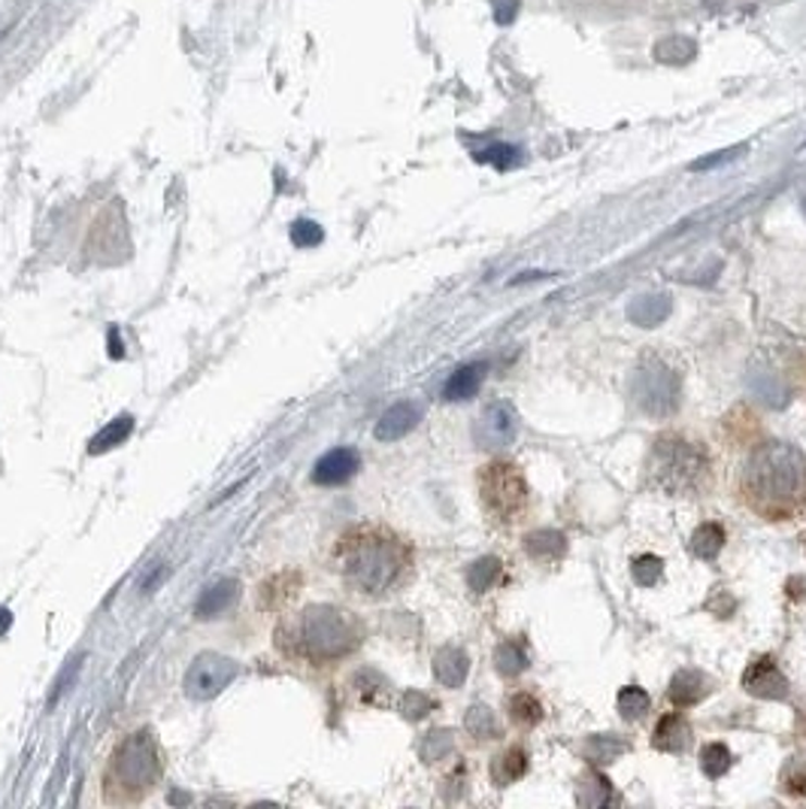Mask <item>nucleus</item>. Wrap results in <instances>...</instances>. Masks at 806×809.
<instances>
[{
  "label": "nucleus",
  "mask_w": 806,
  "mask_h": 809,
  "mask_svg": "<svg viewBox=\"0 0 806 809\" xmlns=\"http://www.w3.org/2000/svg\"><path fill=\"white\" fill-rule=\"evenodd\" d=\"M616 707H619V712H622V719H628V722H636V719H643V715L649 712L652 700H649V695L643 692V688H636V685H628V688H622V692H619V697H616Z\"/></svg>",
  "instance_id": "c756f323"
},
{
  "label": "nucleus",
  "mask_w": 806,
  "mask_h": 809,
  "mask_svg": "<svg viewBox=\"0 0 806 809\" xmlns=\"http://www.w3.org/2000/svg\"><path fill=\"white\" fill-rule=\"evenodd\" d=\"M364 639V627L352 612L331 607V603H312L288 619L276 631V646L288 658L307 661V664H331L346 655H352Z\"/></svg>",
  "instance_id": "7ed1b4c3"
},
{
  "label": "nucleus",
  "mask_w": 806,
  "mask_h": 809,
  "mask_svg": "<svg viewBox=\"0 0 806 809\" xmlns=\"http://www.w3.org/2000/svg\"><path fill=\"white\" fill-rule=\"evenodd\" d=\"M661 573H665V561L658 555H640L634 561V583L643 585V588L658 585Z\"/></svg>",
  "instance_id": "72a5a7b5"
},
{
  "label": "nucleus",
  "mask_w": 806,
  "mask_h": 809,
  "mask_svg": "<svg viewBox=\"0 0 806 809\" xmlns=\"http://www.w3.org/2000/svg\"><path fill=\"white\" fill-rule=\"evenodd\" d=\"M485 370H488V364H485V361H473V364H464V368H458L452 376H449V383L443 385V398H446V400L473 398V395L480 391L482 379H485Z\"/></svg>",
  "instance_id": "f3484780"
},
{
  "label": "nucleus",
  "mask_w": 806,
  "mask_h": 809,
  "mask_svg": "<svg viewBox=\"0 0 806 809\" xmlns=\"http://www.w3.org/2000/svg\"><path fill=\"white\" fill-rule=\"evenodd\" d=\"M670 298L667 295H640V298L631 300V307H628V319L640 327H655L665 322L667 315H670Z\"/></svg>",
  "instance_id": "a211bd4d"
},
{
  "label": "nucleus",
  "mask_w": 806,
  "mask_h": 809,
  "mask_svg": "<svg viewBox=\"0 0 806 809\" xmlns=\"http://www.w3.org/2000/svg\"><path fill=\"white\" fill-rule=\"evenodd\" d=\"M361 470V455L355 449H334L322 455L312 468V483L315 485H343L352 480Z\"/></svg>",
  "instance_id": "9b49d317"
},
{
  "label": "nucleus",
  "mask_w": 806,
  "mask_h": 809,
  "mask_svg": "<svg viewBox=\"0 0 806 809\" xmlns=\"http://www.w3.org/2000/svg\"><path fill=\"white\" fill-rule=\"evenodd\" d=\"M692 739V727L689 722L679 715V712H667L661 722L655 724V737H652V746L661 749V752L679 755Z\"/></svg>",
  "instance_id": "4468645a"
},
{
  "label": "nucleus",
  "mask_w": 806,
  "mask_h": 809,
  "mask_svg": "<svg viewBox=\"0 0 806 809\" xmlns=\"http://www.w3.org/2000/svg\"><path fill=\"white\" fill-rule=\"evenodd\" d=\"M10 625H13V612L10 610H0V637L10 631Z\"/></svg>",
  "instance_id": "79ce46f5"
},
{
  "label": "nucleus",
  "mask_w": 806,
  "mask_h": 809,
  "mask_svg": "<svg viewBox=\"0 0 806 809\" xmlns=\"http://www.w3.org/2000/svg\"><path fill=\"white\" fill-rule=\"evenodd\" d=\"M740 152H743V149H728V152H719V155L704 158V161H697V164H694V171H707V167H716V164H721V161H731V158H736Z\"/></svg>",
  "instance_id": "ea45409f"
},
{
  "label": "nucleus",
  "mask_w": 806,
  "mask_h": 809,
  "mask_svg": "<svg viewBox=\"0 0 806 809\" xmlns=\"http://www.w3.org/2000/svg\"><path fill=\"white\" fill-rule=\"evenodd\" d=\"M431 710H434V700L427 695H422V692H407L404 700H400V712H404L407 719H412V722H416V719H424Z\"/></svg>",
  "instance_id": "e433bc0d"
},
{
  "label": "nucleus",
  "mask_w": 806,
  "mask_h": 809,
  "mask_svg": "<svg viewBox=\"0 0 806 809\" xmlns=\"http://www.w3.org/2000/svg\"><path fill=\"white\" fill-rule=\"evenodd\" d=\"M476 158H480V161H488V164H495V167H500V171H507V167H512V164L519 161V149H512V146H507V142H495L492 149L476 152Z\"/></svg>",
  "instance_id": "c9c22d12"
},
{
  "label": "nucleus",
  "mask_w": 806,
  "mask_h": 809,
  "mask_svg": "<svg viewBox=\"0 0 806 809\" xmlns=\"http://www.w3.org/2000/svg\"><path fill=\"white\" fill-rule=\"evenodd\" d=\"M422 758L424 761H443V755L452 752V731H431L422 739Z\"/></svg>",
  "instance_id": "f704fd0d"
},
{
  "label": "nucleus",
  "mask_w": 806,
  "mask_h": 809,
  "mask_svg": "<svg viewBox=\"0 0 806 809\" xmlns=\"http://www.w3.org/2000/svg\"><path fill=\"white\" fill-rule=\"evenodd\" d=\"M131 431H134V419H131V415H119V419H113L110 425L100 431L98 437H91L88 452L91 455L110 452L113 446H119V443H125L127 437H131Z\"/></svg>",
  "instance_id": "4be33fe9"
},
{
  "label": "nucleus",
  "mask_w": 806,
  "mask_h": 809,
  "mask_svg": "<svg viewBox=\"0 0 806 809\" xmlns=\"http://www.w3.org/2000/svg\"><path fill=\"white\" fill-rule=\"evenodd\" d=\"M500 570H504L500 558H492V555H488V558H480L473 568L467 570V585H470V592H473V595H485V592L497 583Z\"/></svg>",
  "instance_id": "393cba45"
},
{
  "label": "nucleus",
  "mask_w": 806,
  "mask_h": 809,
  "mask_svg": "<svg viewBox=\"0 0 806 809\" xmlns=\"http://www.w3.org/2000/svg\"><path fill=\"white\" fill-rule=\"evenodd\" d=\"M576 800H580V807H609L616 800V792H612L607 776L585 773L580 780V788H576Z\"/></svg>",
  "instance_id": "aec40b11"
},
{
  "label": "nucleus",
  "mask_w": 806,
  "mask_h": 809,
  "mask_svg": "<svg viewBox=\"0 0 806 809\" xmlns=\"http://www.w3.org/2000/svg\"><path fill=\"white\" fill-rule=\"evenodd\" d=\"M292 242L300 246V249H307V246H315V242H322V227L315 225V222H307V219H300L292 227Z\"/></svg>",
  "instance_id": "4c0bfd02"
},
{
  "label": "nucleus",
  "mask_w": 806,
  "mask_h": 809,
  "mask_svg": "<svg viewBox=\"0 0 806 809\" xmlns=\"http://www.w3.org/2000/svg\"><path fill=\"white\" fill-rule=\"evenodd\" d=\"M524 552L531 555L534 561H540V564H555L567 552V537L561 531H551V527L531 531L524 537Z\"/></svg>",
  "instance_id": "dca6fc26"
},
{
  "label": "nucleus",
  "mask_w": 806,
  "mask_h": 809,
  "mask_svg": "<svg viewBox=\"0 0 806 809\" xmlns=\"http://www.w3.org/2000/svg\"><path fill=\"white\" fill-rule=\"evenodd\" d=\"M749 507L770 519H789L806 503V455L792 443H761L743 470Z\"/></svg>",
  "instance_id": "f03ea898"
},
{
  "label": "nucleus",
  "mask_w": 806,
  "mask_h": 809,
  "mask_svg": "<svg viewBox=\"0 0 806 809\" xmlns=\"http://www.w3.org/2000/svg\"><path fill=\"white\" fill-rule=\"evenodd\" d=\"M110 356H113V358L125 356V349H122V340H119V334H115V331H110Z\"/></svg>",
  "instance_id": "a19ab883"
},
{
  "label": "nucleus",
  "mask_w": 806,
  "mask_h": 809,
  "mask_svg": "<svg viewBox=\"0 0 806 809\" xmlns=\"http://www.w3.org/2000/svg\"><path fill=\"white\" fill-rule=\"evenodd\" d=\"M804 731H806V722H804Z\"/></svg>",
  "instance_id": "c03bdc74"
},
{
  "label": "nucleus",
  "mask_w": 806,
  "mask_h": 809,
  "mask_svg": "<svg viewBox=\"0 0 806 809\" xmlns=\"http://www.w3.org/2000/svg\"><path fill=\"white\" fill-rule=\"evenodd\" d=\"M804 210H806V200H804Z\"/></svg>",
  "instance_id": "37998d69"
},
{
  "label": "nucleus",
  "mask_w": 806,
  "mask_h": 809,
  "mask_svg": "<svg viewBox=\"0 0 806 809\" xmlns=\"http://www.w3.org/2000/svg\"><path fill=\"white\" fill-rule=\"evenodd\" d=\"M624 752H628V743L619 737H609V734H597V737H588V743H585V758L597 767L612 764Z\"/></svg>",
  "instance_id": "5701e85b"
},
{
  "label": "nucleus",
  "mask_w": 806,
  "mask_h": 809,
  "mask_svg": "<svg viewBox=\"0 0 806 809\" xmlns=\"http://www.w3.org/2000/svg\"><path fill=\"white\" fill-rule=\"evenodd\" d=\"M480 497L485 512L497 522H512L528 507V483L509 461H492L480 470Z\"/></svg>",
  "instance_id": "423d86ee"
},
{
  "label": "nucleus",
  "mask_w": 806,
  "mask_h": 809,
  "mask_svg": "<svg viewBox=\"0 0 806 809\" xmlns=\"http://www.w3.org/2000/svg\"><path fill=\"white\" fill-rule=\"evenodd\" d=\"M743 688L755 697L764 700H785L789 697V680L782 676V670L777 668V661L770 655L755 658L746 673H743Z\"/></svg>",
  "instance_id": "9d476101"
},
{
  "label": "nucleus",
  "mask_w": 806,
  "mask_h": 809,
  "mask_svg": "<svg viewBox=\"0 0 806 809\" xmlns=\"http://www.w3.org/2000/svg\"><path fill=\"white\" fill-rule=\"evenodd\" d=\"M412 564L410 546L376 525H358L346 531L334 546V570L355 595H388Z\"/></svg>",
  "instance_id": "f257e3e1"
},
{
  "label": "nucleus",
  "mask_w": 806,
  "mask_h": 809,
  "mask_svg": "<svg viewBox=\"0 0 806 809\" xmlns=\"http://www.w3.org/2000/svg\"><path fill=\"white\" fill-rule=\"evenodd\" d=\"M495 664L497 670L504 673V676H519L528 670V652H524L522 643H516V639H507V643H500L495 652Z\"/></svg>",
  "instance_id": "a878e982"
},
{
  "label": "nucleus",
  "mask_w": 806,
  "mask_h": 809,
  "mask_svg": "<svg viewBox=\"0 0 806 809\" xmlns=\"http://www.w3.org/2000/svg\"><path fill=\"white\" fill-rule=\"evenodd\" d=\"M509 719L522 727H534L543 719V704L534 695L519 692L516 697H509Z\"/></svg>",
  "instance_id": "c85d7f7f"
},
{
  "label": "nucleus",
  "mask_w": 806,
  "mask_h": 809,
  "mask_svg": "<svg viewBox=\"0 0 806 809\" xmlns=\"http://www.w3.org/2000/svg\"><path fill=\"white\" fill-rule=\"evenodd\" d=\"M649 476L652 483L667 495H694L700 485L707 483L709 458L697 443L682 440L677 434H667V437H658L655 446H652Z\"/></svg>",
  "instance_id": "39448f33"
},
{
  "label": "nucleus",
  "mask_w": 806,
  "mask_h": 809,
  "mask_svg": "<svg viewBox=\"0 0 806 809\" xmlns=\"http://www.w3.org/2000/svg\"><path fill=\"white\" fill-rule=\"evenodd\" d=\"M164 780V755L149 727H137L115 743L103 767V800L113 807H137Z\"/></svg>",
  "instance_id": "20e7f679"
},
{
  "label": "nucleus",
  "mask_w": 806,
  "mask_h": 809,
  "mask_svg": "<svg viewBox=\"0 0 806 809\" xmlns=\"http://www.w3.org/2000/svg\"><path fill=\"white\" fill-rule=\"evenodd\" d=\"M782 788L794 797H806V755H794L785 761L782 773H779Z\"/></svg>",
  "instance_id": "7c9ffc66"
},
{
  "label": "nucleus",
  "mask_w": 806,
  "mask_h": 809,
  "mask_svg": "<svg viewBox=\"0 0 806 809\" xmlns=\"http://www.w3.org/2000/svg\"><path fill=\"white\" fill-rule=\"evenodd\" d=\"M631 395H634L640 410L649 412L655 419H665V415H673L679 410V403H682V383L667 364L655 361V358H646L634 370Z\"/></svg>",
  "instance_id": "0eeeda50"
},
{
  "label": "nucleus",
  "mask_w": 806,
  "mask_h": 809,
  "mask_svg": "<svg viewBox=\"0 0 806 809\" xmlns=\"http://www.w3.org/2000/svg\"><path fill=\"white\" fill-rule=\"evenodd\" d=\"M240 676V664L234 658L215 652H200L185 673V695L191 700H212Z\"/></svg>",
  "instance_id": "6e6552de"
},
{
  "label": "nucleus",
  "mask_w": 806,
  "mask_h": 809,
  "mask_svg": "<svg viewBox=\"0 0 806 809\" xmlns=\"http://www.w3.org/2000/svg\"><path fill=\"white\" fill-rule=\"evenodd\" d=\"M237 592H240V583H237V580H222V583L210 585V588L200 595L198 607H195V615H198V619H212V615L225 612L227 607L234 603Z\"/></svg>",
  "instance_id": "6ab92c4d"
},
{
  "label": "nucleus",
  "mask_w": 806,
  "mask_h": 809,
  "mask_svg": "<svg viewBox=\"0 0 806 809\" xmlns=\"http://www.w3.org/2000/svg\"><path fill=\"white\" fill-rule=\"evenodd\" d=\"M519 437V412L507 400H495L485 407L473 427V440L480 449H507Z\"/></svg>",
  "instance_id": "1a4fd4ad"
},
{
  "label": "nucleus",
  "mask_w": 806,
  "mask_h": 809,
  "mask_svg": "<svg viewBox=\"0 0 806 809\" xmlns=\"http://www.w3.org/2000/svg\"><path fill=\"white\" fill-rule=\"evenodd\" d=\"M464 727L467 734L473 739H497L500 737V724H497L495 712L488 710V707H473V710H467L464 715Z\"/></svg>",
  "instance_id": "cd10ccee"
},
{
  "label": "nucleus",
  "mask_w": 806,
  "mask_h": 809,
  "mask_svg": "<svg viewBox=\"0 0 806 809\" xmlns=\"http://www.w3.org/2000/svg\"><path fill=\"white\" fill-rule=\"evenodd\" d=\"M524 773H528V755L524 749H507V752L500 755L492 767V780L497 785H512L516 780H522Z\"/></svg>",
  "instance_id": "b1692460"
},
{
  "label": "nucleus",
  "mask_w": 806,
  "mask_h": 809,
  "mask_svg": "<svg viewBox=\"0 0 806 809\" xmlns=\"http://www.w3.org/2000/svg\"><path fill=\"white\" fill-rule=\"evenodd\" d=\"M470 670V658H467L458 646H443L434 655V676L443 688H461Z\"/></svg>",
  "instance_id": "2eb2a0df"
},
{
  "label": "nucleus",
  "mask_w": 806,
  "mask_h": 809,
  "mask_svg": "<svg viewBox=\"0 0 806 809\" xmlns=\"http://www.w3.org/2000/svg\"><path fill=\"white\" fill-rule=\"evenodd\" d=\"M419 419H422V412H419L416 403H395V407L385 410V415L376 422V440L392 443L400 440V437H407L412 427L419 425Z\"/></svg>",
  "instance_id": "ddd939ff"
},
{
  "label": "nucleus",
  "mask_w": 806,
  "mask_h": 809,
  "mask_svg": "<svg viewBox=\"0 0 806 809\" xmlns=\"http://www.w3.org/2000/svg\"><path fill=\"white\" fill-rule=\"evenodd\" d=\"M752 388L758 391V398H764L770 407H782L785 403V398H789V391H785V385L779 383L777 376L773 373H767V370H761L755 379H752Z\"/></svg>",
  "instance_id": "473e14b6"
},
{
  "label": "nucleus",
  "mask_w": 806,
  "mask_h": 809,
  "mask_svg": "<svg viewBox=\"0 0 806 809\" xmlns=\"http://www.w3.org/2000/svg\"><path fill=\"white\" fill-rule=\"evenodd\" d=\"M731 767H734V755L724 743H709V746L700 749V770L707 773L709 780H721Z\"/></svg>",
  "instance_id": "bb28decb"
},
{
  "label": "nucleus",
  "mask_w": 806,
  "mask_h": 809,
  "mask_svg": "<svg viewBox=\"0 0 806 809\" xmlns=\"http://www.w3.org/2000/svg\"><path fill=\"white\" fill-rule=\"evenodd\" d=\"M655 58L665 61V64H685L694 58V40H685V37H667L661 43L655 46Z\"/></svg>",
  "instance_id": "2f4dec72"
},
{
  "label": "nucleus",
  "mask_w": 806,
  "mask_h": 809,
  "mask_svg": "<svg viewBox=\"0 0 806 809\" xmlns=\"http://www.w3.org/2000/svg\"><path fill=\"white\" fill-rule=\"evenodd\" d=\"M709 692H712V680H709L707 673H700V670L694 668L679 670L677 676L670 680V688H667V695H670V700H673L677 707H694V704H700Z\"/></svg>",
  "instance_id": "f8f14e48"
},
{
  "label": "nucleus",
  "mask_w": 806,
  "mask_h": 809,
  "mask_svg": "<svg viewBox=\"0 0 806 809\" xmlns=\"http://www.w3.org/2000/svg\"><path fill=\"white\" fill-rule=\"evenodd\" d=\"M724 543H728V537H724V527H721L719 522H707V525H700L697 531H694L689 546H692V552L697 555V558L712 561V558L724 549Z\"/></svg>",
  "instance_id": "412c9836"
},
{
  "label": "nucleus",
  "mask_w": 806,
  "mask_h": 809,
  "mask_svg": "<svg viewBox=\"0 0 806 809\" xmlns=\"http://www.w3.org/2000/svg\"><path fill=\"white\" fill-rule=\"evenodd\" d=\"M497 25H509L516 13H519V0H495Z\"/></svg>",
  "instance_id": "58836bf2"
}]
</instances>
